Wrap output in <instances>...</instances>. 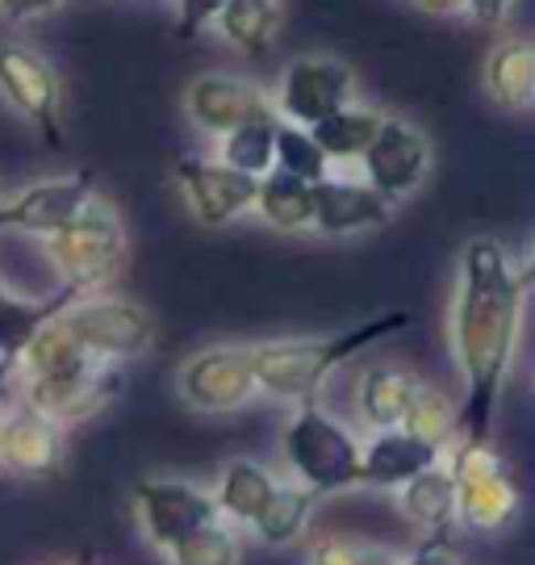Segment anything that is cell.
<instances>
[{"label":"cell","mask_w":535,"mask_h":565,"mask_svg":"<svg viewBox=\"0 0 535 565\" xmlns=\"http://www.w3.org/2000/svg\"><path fill=\"white\" fill-rule=\"evenodd\" d=\"M532 268L518 264L502 239L477 235L460 247L457 289L448 306V335L464 398L457 406V440H494V419L523 340Z\"/></svg>","instance_id":"1"},{"label":"cell","mask_w":535,"mask_h":565,"mask_svg":"<svg viewBox=\"0 0 535 565\" xmlns=\"http://www.w3.org/2000/svg\"><path fill=\"white\" fill-rule=\"evenodd\" d=\"M410 323H415L410 310H385V315H373V319L331 331V335H285V340L252 343V369H256L259 394L289 406L318 403L322 385L335 369L356 361L373 343L406 331Z\"/></svg>","instance_id":"2"},{"label":"cell","mask_w":535,"mask_h":565,"mask_svg":"<svg viewBox=\"0 0 535 565\" xmlns=\"http://www.w3.org/2000/svg\"><path fill=\"white\" fill-rule=\"evenodd\" d=\"M280 457L289 469V482L310 490L314 499L360 486V436L322 403L293 406L280 431Z\"/></svg>","instance_id":"3"},{"label":"cell","mask_w":535,"mask_h":565,"mask_svg":"<svg viewBox=\"0 0 535 565\" xmlns=\"http://www.w3.org/2000/svg\"><path fill=\"white\" fill-rule=\"evenodd\" d=\"M42 247L55 264L63 289H72L76 298L105 294L126 264V226H121L118 205L97 189L79 205L72 223L42 239Z\"/></svg>","instance_id":"4"},{"label":"cell","mask_w":535,"mask_h":565,"mask_svg":"<svg viewBox=\"0 0 535 565\" xmlns=\"http://www.w3.org/2000/svg\"><path fill=\"white\" fill-rule=\"evenodd\" d=\"M443 461L457 478V524L485 536L515 524L523 490L494 440H452Z\"/></svg>","instance_id":"5"},{"label":"cell","mask_w":535,"mask_h":565,"mask_svg":"<svg viewBox=\"0 0 535 565\" xmlns=\"http://www.w3.org/2000/svg\"><path fill=\"white\" fill-rule=\"evenodd\" d=\"M60 323L72 340L100 364L142 361L156 348V315L142 302L114 298V294H84L60 310Z\"/></svg>","instance_id":"6"},{"label":"cell","mask_w":535,"mask_h":565,"mask_svg":"<svg viewBox=\"0 0 535 565\" xmlns=\"http://www.w3.org/2000/svg\"><path fill=\"white\" fill-rule=\"evenodd\" d=\"M0 102L39 130L46 147H63V81L39 46L21 39L0 42Z\"/></svg>","instance_id":"7"},{"label":"cell","mask_w":535,"mask_h":565,"mask_svg":"<svg viewBox=\"0 0 535 565\" xmlns=\"http://www.w3.org/2000/svg\"><path fill=\"white\" fill-rule=\"evenodd\" d=\"M180 403L197 415H235L259 398L252 343H214L201 348L176 369Z\"/></svg>","instance_id":"8"},{"label":"cell","mask_w":535,"mask_h":565,"mask_svg":"<svg viewBox=\"0 0 535 565\" xmlns=\"http://www.w3.org/2000/svg\"><path fill=\"white\" fill-rule=\"evenodd\" d=\"M356 93L360 81L352 63L335 60V55H301V60L285 63L277 88L268 97H272V114L280 121H293V126L310 130L314 121L331 118L335 109L356 102Z\"/></svg>","instance_id":"9"},{"label":"cell","mask_w":535,"mask_h":565,"mask_svg":"<svg viewBox=\"0 0 535 565\" xmlns=\"http://www.w3.org/2000/svg\"><path fill=\"white\" fill-rule=\"evenodd\" d=\"M436 168V147L418 130L415 121L385 114L377 126V135L368 142V151L360 156V177L364 184H373L389 205H402L406 198H415L427 184Z\"/></svg>","instance_id":"10"},{"label":"cell","mask_w":535,"mask_h":565,"mask_svg":"<svg viewBox=\"0 0 535 565\" xmlns=\"http://www.w3.org/2000/svg\"><path fill=\"white\" fill-rule=\"evenodd\" d=\"M130 503H135L142 536L159 553L184 541L189 532H197L201 524L218 520L214 494L197 482H184V478H139L130 490Z\"/></svg>","instance_id":"11"},{"label":"cell","mask_w":535,"mask_h":565,"mask_svg":"<svg viewBox=\"0 0 535 565\" xmlns=\"http://www.w3.org/2000/svg\"><path fill=\"white\" fill-rule=\"evenodd\" d=\"M67 465V427L46 419L21 398L0 411V469L25 482H51Z\"/></svg>","instance_id":"12"},{"label":"cell","mask_w":535,"mask_h":565,"mask_svg":"<svg viewBox=\"0 0 535 565\" xmlns=\"http://www.w3.org/2000/svg\"><path fill=\"white\" fill-rule=\"evenodd\" d=\"M172 181L189 214L210 231L238 223L243 214H252V202H256V177H243L222 160H205V156H180Z\"/></svg>","instance_id":"13"},{"label":"cell","mask_w":535,"mask_h":565,"mask_svg":"<svg viewBox=\"0 0 535 565\" xmlns=\"http://www.w3.org/2000/svg\"><path fill=\"white\" fill-rule=\"evenodd\" d=\"M21 403L42 411L46 419H55L60 427H76L97 419L105 406L121 394V369L118 364H84L76 373L63 377H42V382H18Z\"/></svg>","instance_id":"14"},{"label":"cell","mask_w":535,"mask_h":565,"mask_svg":"<svg viewBox=\"0 0 535 565\" xmlns=\"http://www.w3.org/2000/svg\"><path fill=\"white\" fill-rule=\"evenodd\" d=\"M272 114V97L268 88H259L247 76H231V72H205L184 84V118L193 121V130L222 139L235 126L252 118Z\"/></svg>","instance_id":"15"},{"label":"cell","mask_w":535,"mask_h":565,"mask_svg":"<svg viewBox=\"0 0 535 565\" xmlns=\"http://www.w3.org/2000/svg\"><path fill=\"white\" fill-rule=\"evenodd\" d=\"M97 193V184L88 172H67L51 181H34L18 189L13 198H0V231H18L46 239L60 226H67L79 214V205Z\"/></svg>","instance_id":"16"},{"label":"cell","mask_w":535,"mask_h":565,"mask_svg":"<svg viewBox=\"0 0 535 565\" xmlns=\"http://www.w3.org/2000/svg\"><path fill=\"white\" fill-rule=\"evenodd\" d=\"M394 218V205L381 198L364 177H343L331 172L314 184V223L310 231L327 235V239H352L364 231H381Z\"/></svg>","instance_id":"17"},{"label":"cell","mask_w":535,"mask_h":565,"mask_svg":"<svg viewBox=\"0 0 535 565\" xmlns=\"http://www.w3.org/2000/svg\"><path fill=\"white\" fill-rule=\"evenodd\" d=\"M439 457L443 452L436 445L410 436L406 427H385V431H373L368 440H360V486L397 490L427 465H436Z\"/></svg>","instance_id":"18"},{"label":"cell","mask_w":535,"mask_h":565,"mask_svg":"<svg viewBox=\"0 0 535 565\" xmlns=\"http://www.w3.org/2000/svg\"><path fill=\"white\" fill-rule=\"evenodd\" d=\"M485 97L506 114H527L535 105V46L527 39H502L481 63Z\"/></svg>","instance_id":"19"},{"label":"cell","mask_w":535,"mask_h":565,"mask_svg":"<svg viewBox=\"0 0 535 565\" xmlns=\"http://www.w3.org/2000/svg\"><path fill=\"white\" fill-rule=\"evenodd\" d=\"M397 503H402L410 524L422 527V536H452V527H457V478H452L448 461L439 457L406 486H397Z\"/></svg>","instance_id":"20"},{"label":"cell","mask_w":535,"mask_h":565,"mask_svg":"<svg viewBox=\"0 0 535 565\" xmlns=\"http://www.w3.org/2000/svg\"><path fill=\"white\" fill-rule=\"evenodd\" d=\"M418 377L402 364H373L364 369L356 382V411L360 424L373 427V431H385V427H402L406 411L415 403Z\"/></svg>","instance_id":"21"},{"label":"cell","mask_w":535,"mask_h":565,"mask_svg":"<svg viewBox=\"0 0 535 565\" xmlns=\"http://www.w3.org/2000/svg\"><path fill=\"white\" fill-rule=\"evenodd\" d=\"M214 30L238 60H264L280 34V4L277 0H226L214 18Z\"/></svg>","instance_id":"22"},{"label":"cell","mask_w":535,"mask_h":565,"mask_svg":"<svg viewBox=\"0 0 535 565\" xmlns=\"http://www.w3.org/2000/svg\"><path fill=\"white\" fill-rule=\"evenodd\" d=\"M277 482L280 478L268 465L247 461V457L231 461L222 469L218 486L210 490V494H214V507H218V520H226V524H235V527H247L259 511H264V503L272 499Z\"/></svg>","instance_id":"23"},{"label":"cell","mask_w":535,"mask_h":565,"mask_svg":"<svg viewBox=\"0 0 535 565\" xmlns=\"http://www.w3.org/2000/svg\"><path fill=\"white\" fill-rule=\"evenodd\" d=\"M252 214H259V223L280 231V235H301L314 223V184L285 177V172L272 168L256 181Z\"/></svg>","instance_id":"24"},{"label":"cell","mask_w":535,"mask_h":565,"mask_svg":"<svg viewBox=\"0 0 535 565\" xmlns=\"http://www.w3.org/2000/svg\"><path fill=\"white\" fill-rule=\"evenodd\" d=\"M381 114L377 105H343V109H335L331 118H322L310 126V135H314V142L322 147V156L331 160V168H347V163H360V156L368 151V142H373V135H377L381 126Z\"/></svg>","instance_id":"25"},{"label":"cell","mask_w":535,"mask_h":565,"mask_svg":"<svg viewBox=\"0 0 535 565\" xmlns=\"http://www.w3.org/2000/svg\"><path fill=\"white\" fill-rule=\"evenodd\" d=\"M314 507H318V499L310 494V490H301L298 482H277L272 499H268L264 511L247 524V532H252L256 541H264V545H272V548L298 545L301 536L310 532Z\"/></svg>","instance_id":"26"},{"label":"cell","mask_w":535,"mask_h":565,"mask_svg":"<svg viewBox=\"0 0 535 565\" xmlns=\"http://www.w3.org/2000/svg\"><path fill=\"white\" fill-rule=\"evenodd\" d=\"M84 364H93V356L72 340V331L60 323V315L51 323H42L34 331V340L21 348L18 356V382H42V377H63L76 373Z\"/></svg>","instance_id":"27"},{"label":"cell","mask_w":535,"mask_h":565,"mask_svg":"<svg viewBox=\"0 0 535 565\" xmlns=\"http://www.w3.org/2000/svg\"><path fill=\"white\" fill-rule=\"evenodd\" d=\"M67 302H76V294L63 289V285L51 298H18V294L0 289V356L18 361L21 348L34 340V331L42 323H51Z\"/></svg>","instance_id":"28"},{"label":"cell","mask_w":535,"mask_h":565,"mask_svg":"<svg viewBox=\"0 0 535 565\" xmlns=\"http://www.w3.org/2000/svg\"><path fill=\"white\" fill-rule=\"evenodd\" d=\"M277 114H264V118H252L235 126L231 135H222L218 139V156L226 168H235L243 177H264V172H272V142H277Z\"/></svg>","instance_id":"29"},{"label":"cell","mask_w":535,"mask_h":565,"mask_svg":"<svg viewBox=\"0 0 535 565\" xmlns=\"http://www.w3.org/2000/svg\"><path fill=\"white\" fill-rule=\"evenodd\" d=\"M163 557H168V565H238L243 562V541H238L235 524L210 520L172 548H163Z\"/></svg>","instance_id":"30"},{"label":"cell","mask_w":535,"mask_h":565,"mask_svg":"<svg viewBox=\"0 0 535 565\" xmlns=\"http://www.w3.org/2000/svg\"><path fill=\"white\" fill-rule=\"evenodd\" d=\"M272 168L285 177H298L306 184H318L322 177H331L335 168L322 156V147L314 142V135L306 126L293 121H277V142H272Z\"/></svg>","instance_id":"31"},{"label":"cell","mask_w":535,"mask_h":565,"mask_svg":"<svg viewBox=\"0 0 535 565\" xmlns=\"http://www.w3.org/2000/svg\"><path fill=\"white\" fill-rule=\"evenodd\" d=\"M402 427H406L410 436H418V440L436 445L439 452H448L452 440H457V403H452L443 390L422 382L415 390V403H410V411H406Z\"/></svg>","instance_id":"32"},{"label":"cell","mask_w":535,"mask_h":565,"mask_svg":"<svg viewBox=\"0 0 535 565\" xmlns=\"http://www.w3.org/2000/svg\"><path fill=\"white\" fill-rule=\"evenodd\" d=\"M222 4L226 0H172V9H176V34L180 39H193L201 30H210L214 18L222 13Z\"/></svg>","instance_id":"33"},{"label":"cell","mask_w":535,"mask_h":565,"mask_svg":"<svg viewBox=\"0 0 535 565\" xmlns=\"http://www.w3.org/2000/svg\"><path fill=\"white\" fill-rule=\"evenodd\" d=\"M402 565H460V553L452 545V536H422L406 557Z\"/></svg>","instance_id":"34"},{"label":"cell","mask_w":535,"mask_h":565,"mask_svg":"<svg viewBox=\"0 0 535 565\" xmlns=\"http://www.w3.org/2000/svg\"><path fill=\"white\" fill-rule=\"evenodd\" d=\"M67 0H0V21L9 25H25V21H39L60 13Z\"/></svg>","instance_id":"35"},{"label":"cell","mask_w":535,"mask_h":565,"mask_svg":"<svg viewBox=\"0 0 535 565\" xmlns=\"http://www.w3.org/2000/svg\"><path fill=\"white\" fill-rule=\"evenodd\" d=\"M511 9H515V0H464V18H473L485 30H497L511 18Z\"/></svg>","instance_id":"36"},{"label":"cell","mask_w":535,"mask_h":565,"mask_svg":"<svg viewBox=\"0 0 535 565\" xmlns=\"http://www.w3.org/2000/svg\"><path fill=\"white\" fill-rule=\"evenodd\" d=\"M352 565H402V553H394V548H381V545H364V541H360L356 562H352Z\"/></svg>","instance_id":"37"},{"label":"cell","mask_w":535,"mask_h":565,"mask_svg":"<svg viewBox=\"0 0 535 565\" xmlns=\"http://www.w3.org/2000/svg\"><path fill=\"white\" fill-rule=\"evenodd\" d=\"M427 18H464V0H410Z\"/></svg>","instance_id":"38"},{"label":"cell","mask_w":535,"mask_h":565,"mask_svg":"<svg viewBox=\"0 0 535 565\" xmlns=\"http://www.w3.org/2000/svg\"><path fill=\"white\" fill-rule=\"evenodd\" d=\"M13 394H18V361L0 356V411L13 403Z\"/></svg>","instance_id":"39"},{"label":"cell","mask_w":535,"mask_h":565,"mask_svg":"<svg viewBox=\"0 0 535 565\" xmlns=\"http://www.w3.org/2000/svg\"><path fill=\"white\" fill-rule=\"evenodd\" d=\"M51 565H84V562H51Z\"/></svg>","instance_id":"40"}]
</instances>
